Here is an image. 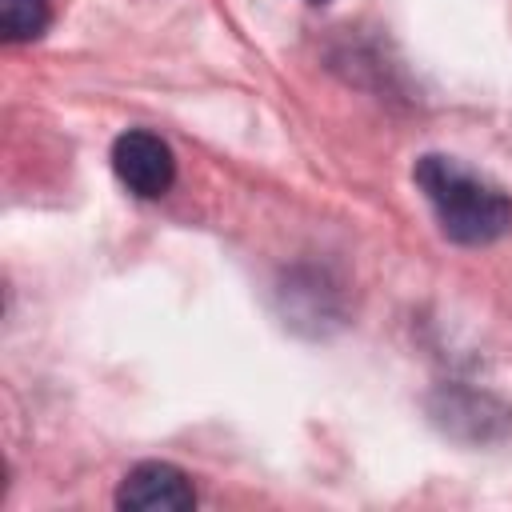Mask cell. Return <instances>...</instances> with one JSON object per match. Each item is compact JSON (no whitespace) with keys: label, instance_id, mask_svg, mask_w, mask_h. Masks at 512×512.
Instances as JSON below:
<instances>
[{"label":"cell","instance_id":"277c9868","mask_svg":"<svg viewBox=\"0 0 512 512\" xmlns=\"http://www.w3.org/2000/svg\"><path fill=\"white\" fill-rule=\"evenodd\" d=\"M52 24V4L48 0H0V32L8 44H24L44 36Z\"/></svg>","mask_w":512,"mask_h":512},{"label":"cell","instance_id":"7a4b0ae2","mask_svg":"<svg viewBox=\"0 0 512 512\" xmlns=\"http://www.w3.org/2000/svg\"><path fill=\"white\" fill-rule=\"evenodd\" d=\"M112 172L132 196L160 200L176 180V156L156 132L128 128L112 144Z\"/></svg>","mask_w":512,"mask_h":512},{"label":"cell","instance_id":"3957f363","mask_svg":"<svg viewBox=\"0 0 512 512\" xmlns=\"http://www.w3.org/2000/svg\"><path fill=\"white\" fill-rule=\"evenodd\" d=\"M116 508H128V512H188V508H196V488H192L188 472H180L176 464L144 460L120 480Z\"/></svg>","mask_w":512,"mask_h":512},{"label":"cell","instance_id":"5b68a950","mask_svg":"<svg viewBox=\"0 0 512 512\" xmlns=\"http://www.w3.org/2000/svg\"><path fill=\"white\" fill-rule=\"evenodd\" d=\"M312 4H324V0H312Z\"/></svg>","mask_w":512,"mask_h":512},{"label":"cell","instance_id":"6da1fadb","mask_svg":"<svg viewBox=\"0 0 512 512\" xmlns=\"http://www.w3.org/2000/svg\"><path fill=\"white\" fill-rule=\"evenodd\" d=\"M412 180L432 204L440 232L456 244H492L512 228V196L452 156H420Z\"/></svg>","mask_w":512,"mask_h":512}]
</instances>
